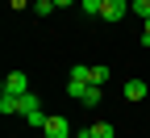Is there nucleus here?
<instances>
[{
    "label": "nucleus",
    "instance_id": "1",
    "mask_svg": "<svg viewBox=\"0 0 150 138\" xmlns=\"http://www.w3.org/2000/svg\"><path fill=\"white\" fill-rule=\"evenodd\" d=\"M0 92L25 96V92H29V75H25V71H8V75H4V88H0Z\"/></svg>",
    "mask_w": 150,
    "mask_h": 138
},
{
    "label": "nucleus",
    "instance_id": "2",
    "mask_svg": "<svg viewBox=\"0 0 150 138\" xmlns=\"http://www.w3.org/2000/svg\"><path fill=\"white\" fill-rule=\"evenodd\" d=\"M125 13H129V0H104V9H100V17H104L108 25H117Z\"/></svg>",
    "mask_w": 150,
    "mask_h": 138
},
{
    "label": "nucleus",
    "instance_id": "3",
    "mask_svg": "<svg viewBox=\"0 0 150 138\" xmlns=\"http://www.w3.org/2000/svg\"><path fill=\"white\" fill-rule=\"evenodd\" d=\"M46 138H71V122H67V117H59V113H54L50 117V122H46V130H42Z\"/></svg>",
    "mask_w": 150,
    "mask_h": 138
},
{
    "label": "nucleus",
    "instance_id": "4",
    "mask_svg": "<svg viewBox=\"0 0 150 138\" xmlns=\"http://www.w3.org/2000/svg\"><path fill=\"white\" fill-rule=\"evenodd\" d=\"M146 80H125V101H146Z\"/></svg>",
    "mask_w": 150,
    "mask_h": 138
},
{
    "label": "nucleus",
    "instance_id": "5",
    "mask_svg": "<svg viewBox=\"0 0 150 138\" xmlns=\"http://www.w3.org/2000/svg\"><path fill=\"white\" fill-rule=\"evenodd\" d=\"M0 113H21V96H13V92H0Z\"/></svg>",
    "mask_w": 150,
    "mask_h": 138
},
{
    "label": "nucleus",
    "instance_id": "6",
    "mask_svg": "<svg viewBox=\"0 0 150 138\" xmlns=\"http://www.w3.org/2000/svg\"><path fill=\"white\" fill-rule=\"evenodd\" d=\"M100 101H104V88H96V84H88V92H83V101H79V105H83V109H96Z\"/></svg>",
    "mask_w": 150,
    "mask_h": 138
},
{
    "label": "nucleus",
    "instance_id": "7",
    "mask_svg": "<svg viewBox=\"0 0 150 138\" xmlns=\"http://www.w3.org/2000/svg\"><path fill=\"white\" fill-rule=\"evenodd\" d=\"M88 84H96V88H104V84H108V67H104V63H96V67L88 71Z\"/></svg>",
    "mask_w": 150,
    "mask_h": 138
},
{
    "label": "nucleus",
    "instance_id": "8",
    "mask_svg": "<svg viewBox=\"0 0 150 138\" xmlns=\"http://www.w3.org/2000/svg\"><path fill=\"white\" fill-rule=\"evenodd\" d=\"M38 109H42V101H38L33 92H25V96H21V117H29V113H38Z\"/></svg>",
    "mask_w": 150,
    "mask_h": 138
},
{
    "label": "nucleus",
    "instance_id": "9",
    "mask_svg": "<svg viewBox=\"0 0 150 138\" xmlns=\"http://www.w3.org/2000/svg\"><path fill=\"white\" fill-rule=\"evenodd\" d=\"M92 138H117V130H112V122H96L92 126Z\"/></svg>",
    "mask_w": 150,
    "mask_h": 138
},
{
    "label": "nucleus",
    "instance_id": "10",
    "mask_svg": "<svg viewBox=\"0 0 150 138\" xmlns=\"http://www.w3.org/2000/svg\"><path fill=\"white\" fill-rule=\"evenodd\" d=\"M129 13H138L142 21H150V0H129Z\"/></svg>",
    "mask_w": 150,
    "mask_h": 138
},
{
    "label": "nucleus",
    "instance_id": "11",
    "mask_svg": "<svg viewBox=\"0 0 150 138\" xmlns=\"http://www.w3.org/2000/svg\"><path fill=\"white\" fill-rule=\"evenodd\" d=\"M46 122H50V117H46L42 109H38V113H29V117H25V126H33V130H46Z\"/></svg>",
    "mask_w": 150,
    "mask_h": 138
},
{
    "label": "nucleus",
    "instance_id": "12",
    "mask_svg": "<svg viewBox=\"0 0 150 138\" xmlns=\"http://www.w3.org/2000/svg\"><path fill=\"white\" fill-rule=\"evenodd\" d=\"M79 9H83L88 17H100V9H104V0H79Z\"/></svg>",
    "mask_w": 150,
    "mask_h": 138
},
{
    "label": "nucleus",
    "instance_id": "13",
    "mask_svg": "<svg viewBox=\"0 0 150 138\" xmlns=\"http://www.w3.org/2000/svg\"><path fill=\"white\" fill-rule=\"evenodd\" d=\"M29 9H33L38 17H50V13H54V0H33V4H29Z\"/></svg>",
    "mask_w": 150,
    "mask_h": 138
},
{
    "label": "nucleus",
    "instance_id": "14",
    "mask_svg": "<svg viewBox=\"0 0 150 138\" xmlns=\"http://www.w3.org/2000/svg\"><path fill=\"white\" fill-rule=\"evenodd\" d=\"M88 71H92V67H83V63H75V67H71V80H88Z\"/></svg>",
    "mask_w": 150,
    "mask_h": 138
},
{
    "label": "nucleus",
    "instance_id": "15",
    "mask_svg": "<svg viewBox=\"0 0 150 138\" xmlns=\"http://www.w3.org/2000/svg\"><path fill=\"white\" fill-rule=\"evenodd\" d=\"M142 46H150V21H142Z\"/></svg>",
    "mask_w": 150,
    "mask_h": 138
},
{
    "label": "nucleus",
    "instance_id": "16",
    "mask_svg": "<svg viewBox=\"0 0 150 138\" xmlns=\"http://www.w3.org/2000/svg\"><path fill=\"white\" fill-rule=\"evenodd\" d=\"M71 138H92V126H88V130H75Z\"/></svg>",
    "mask_w": 150,
    "mask_h": 138
},
{
    "label": "nucleus",
    "instance_id": "17",
    "mask_svg": "<svg viewBox=\"0 0 150 138\" xmlns=\"http://www.w3.org/2000/svg\"><path fill=\"white\" fill-rule=\"evenodd\" d=\"M67 4H75V0H54V9H67Z\"/></svg>",
    "mask_w": 150,
    "mask_h": 138
}]
</instances>
